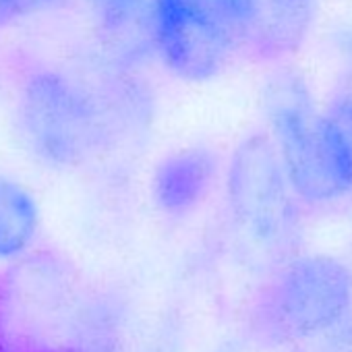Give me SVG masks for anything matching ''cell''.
Listing matches in <instances>:
<instances>
[{
  "label": "cell",
  "mask_w": 352,
  "mask_h": 352,
  "mask_svg": "<svg viewBox=\"0 0 352 352\" xmlns=\"http://www.w3.org/2000/svg\"><path fill=\"white\" fill-rule=\"evenodd\" d=\"M272 141L296 199L331 204L352 193V157L329 114L315 108L294 75H280L265 89Z\"/></svg>",
  "instance_id": "obj_1"
},
{
  "label": "cell",
  "mask_w": 352,
  "mask_h": 352,
  "mask_svg": "<svg viewBox=\"0 0 352 352\" xmlns=\"http://www.w3.org/2000/svg\"><path fill=\"white\" fill-rule=\"evenodd\" d=\"M226 199L243 245L263 259L284 263L296 241L298 206L270 135H251L236 147Z\"/></svg>",
  "instance_id": "obj_2"
},
{
  "label": "cell",
  "mask_w": 352,
  "mask_h": 352,
  "mask_svg": "<svg viewBox=\"0 0 352 352\" xmlns=\"http://www.w3.org/2000/svg\"><path fill=\"white\" fill-rule=\"evenodd\" d=\"M19 131L42 162L81 168L102 153L110 139L98 98L56 71L34 73L19 96Z\"/></svg>",
  "instance_id": "obj_3"
},
{
  "label": "cell",
  "mask_w": 352,
  "mask_h": 352,
  "mask_svg": "<svg viewBox=\"0 0 352 352\" xmlns=\"http://www.w3.org/2000/svg\"><path fill=\"white\" fill-rule=\"evenodd\" d=\"M352 305V272L329 255L286 259L259 292L255 331L270 342L305 340L333 327Z\"/></svg>",
  "instance_id": "obj_4"
},
{
  "label": "cell",
  "mask_w": 352,
  "mask_h": 352,
  "mask_svg": "<svg viewBox=\"0 0 352 352\" xmlns=\"http://www.w3.org/2000/svg\"><path fill=\"white\" fill-rule=\"evenodd\" d=\"M234 50V44L185 0H176L155 40L164 65L176 77L195 83L216 77Z\"/></svg>",
  "instance_id": "obj_5"
},
{
  "label": "cell",
  "mask_w": 352,
  "mask_h": 352,
  "mask_svg": "<svg viewBox=\"0 0 352 352\" xmlns=\"http://www.w3.org/2000/svg\"><path fill=\"white\" fill-rule=\"evenodd\" d=\"M216 179V157L204 147L168 153L153 170L151 193L155 206L168 216H185L208 195Z\"/></svg>",
  "instance_id": "obj_6"
},
{
  "label": "cell",
  "mask_w": 352,
  "mask_h": 352,
  "mask_svg": "<svg viewBox=\"0 0 352 352\" xmlns=\"http://www.w3.org/2000/svg\"><path fill=\"white\" fill-rule=\"evenodd\" d=\"M176 0H87L100 32L131 54L155 50L160 30Z\"/></svg>",
  "instance_id": "obj_7"
},
{
  "label": "cell",
  "mask_w": 352,
  "mask_h": 352,
  "mask_svg": "<svg viewBox=\"0 0 352 352\" xmlns=\"http://www.w3.org/2000/svg\"><path fill=\"white\" fill-rule=\"evenodd\" d=\"M317 0H259V15L249 48L261 60H280L305 42Z\"/></svg>",
  "instance_id": "obj_8"
},
{
  "label": "cell",
  "mask_w": 352,
  "mask_h": 352,
  "mask_svg": "<svg viewBox=\"0 0 352 352\" xmlns=\"http://www.w3.org/2000/svg\"><path fill=\"white\" fill-rule=\"evenodd\" d=\"M36 199L17 183L0 176V259L19 257L38 232Z\"/></svg>",
  "instance_id": "obj_9"
},
{
  "label": "cell",
  "mask_w": 352,
  "mask_h": 352,
  "mask_svg": "<svg viewBox=\"0 0 352 352\" xmlns=\"http://www.w3.org/2000/svg\"><path fill=\"white\" fill-rule=\"evenodd\" d=\"M185 3L218 28L234 48L249 46L259 15V0H185Z\"/></svg>",
  "instance_id": "obj_10"
},
{
  "label": "cell",
  "mask_w": 352,
  "mask_h": 352,
  "mask_svg": "<svg viewBox=\"0 0 352 352\" xmlns=\"http://www.w3.org/2000/svg\"><path fill=\"white\" fill-rule=\"evenodd\" d=\"M333 122L338 124L344 141H346V147L350 151V157H352V91H346L342 94L333 104H331V110L327 112ZM352 195V193H350Z\"/></svg>",
  "instance_id": "obj_11"
},
{
  "label": "cell",
  "mask_w": 352,
  "mask_h": 352,
  "mask_svg": "<svg viewBox=\"0 0 352 352\" xmlns=\"http://www.w3.org/2000/svg\"><path fill=\"white\" fill-rule=\"evenodd\" d=\"M67 3L69 0H19V17L56 11V9L65 7Z\"/></svg>",
  "instance_id": "obj_12"
},
{
  "label": "cell",
  "mask_w": 352,
  "mask_h": 352,
  "mask_svg": "<svg viewBox=\"0 0 352 352\" xmlns=\"http://www.w3.org/2000/svg\"><path fill=\"white\" fill-rule=\"evenodd\" d=\"M19 17V0H0V30Z\"/></svg>",
  "instance_id": "obj_13"
},
{
  "label": "cell",
  "mask_w": 352,
  "mask_h": 352,
  "mask_svg": "<svg viewBox=\"0 0 352 352\" xmlns=\"http://www.w3.org/2000/svg\"><path fill=\"white\" fill-rule=\"evenodd\" d=\"M224 352H239V350H224Z\"/></svg>",
  "instance_id": "obj_14"
}]
</instances>
